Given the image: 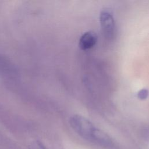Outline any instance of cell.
Returning a JSON list of instances; mask_svg holds the SVG:
<instances>
[{
  "mask_svg": "<svg viewBox=\"0 0 149 149\" xmlns=\"http://www.w3.org/2000/svg\"><path fill=\"white\" fill-rule=\"evenodd\" d=\"M97 41L96 33L90 31L84 33L80 38L79 45L80 49L87 50L93 47Z\"/></svg>",
  "mask_w": 149,
  "mask_h": 149,
  "instance_id": "3957f363",
  "label": "cell"
},
{
  "mask_svg": "<svg viewBox=\"0 0 149 149\" xmlns=\"http://www.w3.org/2000/svg\"><path fill=\"white\" fill-rule=\"evenodd\" d=\"M69 123L74 132L86 140L105 148H114L112 139L84 116L74 115L70 118Z\"/></svg>",
  "mask_w": 149,
  "mask_h": 149,
  "instance_id": "6da1fadb",
  "label": "cell"
},
{
  "mask_svg": "<svg viewBox=\"0 0 149 149\" xmlns=\"http://www.w3.org/2000/svg\"><path fill=\"white\" fill-rule=\"evenodd\" d=\"M100 21L101 26L105 36L112 37L115 32V20L112 15L107 11H102L100 13Z\"/></svg>",
  "mask_w": 149,
  "mask_h": 149,
  "instance_id": "7a4b0ae2",
  "label": "cell"
},
{
  "mask_svg": "<svg viewBox=\"0 0 149 149\" xmlns=\"http://www.w3.org/2000/svg\"><path fill=\"white\" fill-rule=\"evenodd\" d=\"M148 95V91L147 89H141L137 93V97L140 100H144L147 98Z\"/></svg>",
  "mask_w": 149,
  "mask_h": 149,
  "instance_id": "5b68a950",
  "label": "cell"
},
{
  "mask_svg": "<svg viewBox=\"0 0 149 149\" xmlns=\"http://www.w3.org/2000/svg\"><path fill=\"white\" fill-rule=\"evenodd\" d=\"M29 149H47L45 146L39 140L32 141L29 146Z\"/></svg>",
  "mask_w": 149,
  "mask_h": 149,
  "instance_id": "277c9868",
  "label": "cell"
}]
</instances>
